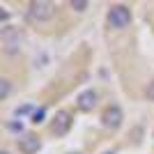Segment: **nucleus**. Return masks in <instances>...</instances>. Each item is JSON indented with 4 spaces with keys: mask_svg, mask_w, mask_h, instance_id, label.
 Masks as SVG:
<instances>
[{
    "mask_svg": "<svg viewBox=\"0 0 154 154\" xmlns=\"http://www.w3.org/2000/svg\"><path fill=\"white\" fill-rule=\"evenodd\" d=\"M0 39H2L5 53H9V55L19 53L21 46H23V32H19V28H12V26H5L0 30Z\"/></svg>",
    "mask_w": 154,
    "mask_h": 154,
    "instance_id": "f257e3e1",
    "label": "nucleus"
},
{
    "mask_svg": "<svg viewBox=\"0 0 154 154\" xmlns=\"http://www.w3.org/2000/svg\"><path fill=\"white\" fill-rule=\"evenodd\" d=\"M53 14H55V5H53V2H46V0L30 2V7H28V19L35 21V23L51 21V19H53Z\"/></svg>",
    "mask_w": 154,
    "mask_h": 154,
    "instance_id": "f03ea898",
    "label": "nucleus"
},
{
    "mask_svg": "<svg viewBox=\"0 0 154 154\" xmlns=\"http://www.w3.org/2000/svg\"><path fill=\"white\" fill-rule=\"evenodd\" d=\"M108 23L113 28H117V30H122V28H127L129 23H131V12H129V7L124 5H113L108 9Z\"/></svg>",
    "mask_w": 154,
    "mask_h": 154,
    "instance_id": "7ed1b4c3",
    "label": "nucleus"
},
{
    "mask_svg": "<svg viewBox=\"0 0 154 154\" xmlns=\"http://www.w3.org/2000/svg\"><path fill=\"white\" fill-rule=\"evenodd\" d=\"M71 129V113L69 110H58L53 117V134L55 136H64Z\"/></svg>",
    "mask_w": 154,
    "mask_h": 154,
    "instance_id": "20e7f679",
    "label": "nucleus"
},
{
    "mask_svg": "<svg viewBox=\"0 0 154 154\" xmlns=\"http://www.w3.org/2000/svg\"><path fill=\"white\" fill-rule=\"evenodd\" d=\"M103 127H108V129H117L120 124H122L124 120V113L120 106H110V108H106V113H103Z\"/></svg>",
    "mask_w": 154,
    "mask_h": 154,
    "instance_id": "39448f33",
    "label": "nucleus"
},
{
    "mask_svg": "<svg viewBox=\"0 0 154 154\" xmlns=\"http://www.w3.org/2000/svg\"><path fill=\"white\" fill-rule=\"evenodd\" d=\"M39 147H42V143H39L37 136H32V134H26L23 138H19V149L23 154H37Z\"/></svg>",
    "mask_w": 154,
    "mask_h": 154,
    "instance_id": "423d86ee",
    "label": "nucleus"
},
{
    "mask_svg": "<svg viewBox=\"0 0 154 154\" xmlns=\"http://www.w3.org/2000/svg\"><path fill=\"white\" fill-rule=\"evenodd\" d=\"M97 106V92L94 90H85L78 94V108L81 110H92Z\"/></svg>",
    "mask_w": 154,
    "mask_h": 154,
    "instance_id": "0eeeda50",
    "label": "nucleus"
},
{
    "mask_svg": "<svg viewBox=\"0 0 154 154\" xmlns=\"http://www.w3.org/2000/svg\"><path fill=\"white\" fill-rule=\"evenodd\" d=\"M9 90H12V83H9L7 78H2V81H0V99H7Z\"/></svg>",
    "mask_w": 154,
    "mask_h": 154,
    "instance_id": "6e6552de",
    "label": "nucleus"
},
{
    "mask_svg": "<svg viewBox=\"0 0 154 154\" xmlns=\"http://www.w3.org/2000/svg\"><path fill=\"white\" fill-rule=\"evenodd\" d=\"M44 115H46V110H44V108L32 110V124H42V122H44Z\"/></svg>",
    "mask_w": 154,
    "mask_h": 154,
    "instance_id": "1a4fd4ad",
    "label": "nucleus"
},
{
    "mask_svg": "<svg viewBox=\"0 0 154 154\" xmlns=\"http://www.w3.org/2000/svg\"><path fill=\"white\" fill-rule=\"evenodd\" d=\"M69 5H71V9H76V12H85V9H88V2H85V0H71Z\"/></svg>",
    "mask_w": 154,
    "mask_h": 154,
    "instance_id": "9d476101",
    "label": "nucleus"
},
{
    "mask_svg": "<svg viewBox=\"0 0 154 154\" xmlns=\"http://www.w3.org/2000/svg\"><path fill=\"white\" fill-rule=\"evenodd\" d=\"M7 127H9V131H16V134H21V131H23V124H21V122H9Z\"/></svg>",
    "mask_w": 154,
    "mask_h": 154,
    "instance_id": "9b49d317",
    "label": "nucleus"
},
{
    "mask_svg": "<svg viewBox=\"0 0 154 154\" xmlns=\"http://www.w3.org/2000/svg\"><path fill=\"white\" fill-rule=\"evenodd\" d=\"M145 94H147V99L149 101H154V81L147 85V90H145Z\"/></svg>",
    "mask_w": 154,
    "mask_h": 154,
    "instance_id": "f8f14e48",
    "label": "nucleus"
},
{
    "mask_svg": "<svg viewBox=\"0 0 154 154\" xmlns=\"http://www.w3.org/2000/svg\"><path fill=\"white\" fill-rule=\"evenodd\" d=\"M30 110H32V106H28V103H26V106L16 108V115H26V113H30Z\"/></svg>",
    "mask_w": 154,
    "mask_h": 154,
    "instance_id": "ddd939ff",
    "label": "nucleus"
},
{
    "mask_svg": "<svg viewBox=\"0 0 154 154\" xmlns=\"http://www.w3.org/2000/svg\"><path fill=\"white\" fill-rule=\"evenodd\" d=\"M103 154H113V152H103Z\"/></svg>",
    "mask_w": 154,
    "mask_h": 154,
    "instance_id": "4468645a",
    "label": "nucleus"
},
{
    "mask_svg": "<svg viewBox=\"0 0 154 154\" xmlns=\"http://www.w3.org/2000/svg\"><path fill=\"white\" fill-rule=\"evenodd\" d=\"M0 154H9V152H0Z\"/></svg>",
    "mask_w": 154,
    "mask_h": 154,
    "instance_id": "2eb2a0df",
    "label": "nucleus"
},
{
    "mask_svg": "<svg viewBox=\"0 0 154 154\" xmlns=\"http://www.w3.org/2000/svg\"><path fill=\"white\" fill-rule=\"evenodd\" d=\"M74 154H78V152H74Z\"/></svg>",
    "mask_w": 154,
    "mask_h": 154,
    "instance_id": "dca6fc26",
    "label": "nucleus"
}]
</instances>
